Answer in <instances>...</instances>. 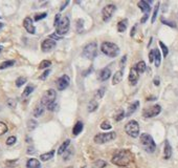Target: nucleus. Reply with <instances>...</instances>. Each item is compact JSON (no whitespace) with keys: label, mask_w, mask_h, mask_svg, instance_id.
<instances>
[{"label":"nucleus","mask_w":178,"mask_h":168,"mask_svg":"<svg viewBox=\"0 0 178 168\" xmlns=\"http://www.w3.org/2000/svg\"><path fill=\"white\" fill-rule=\"evenodd\" d=\"M133 161V155L132 152L127 149H123L119 150L112 157L111 162L112 164L116 165V166L120 167H126L129 164H131V162Z\"/></svg>","instance_id":"f257e3e1"},{"label":"nucleus","mask_w":178,"mask_h":168,"mask_svg":"<svg viewBox=\"0 0 178 168\" xmlns=\"http://www.w3.org/2000/svg\"><path fill=\"white\" fill-rule=\"evenodd\" d=\"M141 144L142 145L144 149L149 153H153L156 149V144L153 140V138L149 134H141Z\"/></svg>","instance_id":"f03ea898"},{"label":"nucleus","mask_w":178,"mask_h":168,"mask_svg":"<svg viewBox=\"0 0 178 168\" xmlns=\"http://www.w3.org/2000/svg\"><path fill=\"white\" fill-rule=\"evenodd\" d=\"M101 51L103 52V54H105L106 56L114 58L116 57L117 55L119 54V48L115 43H112V42H103L102 45H101Z\"/></svg>","instance_id":"7ed1b4c3"},{"label":"nucleus","mask_w":178,"mask_h":168,"mask_svg":"<svg viewBox=\"0 0 178 168\" xmlns=\"http://www.w3.org/2000/svg\"><path fill=\"white\" fill-rule=\"evenodd\" d=\"M98 54V43L94 42V41H92V42L88 43L85 48H83V55L84 58H86V59H93L95 58Z\"/></svg>","instance_id":"20e7f679"},{"label":"nucleus","mask_w":178,"mask_h":168,"mask_svg":"<svg viewBox=\"0 0 178 168\" xmlns=\"http://www.w3.org/2000/svg\"><path fill=\"white\" fill-rule=\"evenodd\" d=\"M125 131L131 138H137L139 136V125L135 120L129 121L125 126Z\"/></svg>","instance_id":"39448f33"},{"label":"nucleus","mask_w":178,"mask_h":168,"mask_svg":"<svg viewBox=\"0 0 178 168\" xmlns=\"http://www.w3.org/2000/svg\"><path fill=\"white\" fill-rule=\"evenodd\" d=\"M70 27V21L69 18L67 16H63L60 20V22L58 24V26L56 27V34H58L59 36H64L66 33L69 31Z\"/></svg>","instance_id":"423d86ee"},{"label":"nucleus","mask_w":178,"mask_h":168,"mask_svg":"<svg viewBox=\"0 0 178 168\" xmlns=\"http://www.w3.org/2000/svg\"><path fill=\"white\" fill-rule=\"evenodd\" d=\"M57 99V93L54 89H48L44 93V95L42 96V99H41V104L43 106L47 107L48 105L53 104L56 102Z\"/></svg>","instance_id":"0eeeda50"},{"label":"nucleus","mask_w":178,"mask_h":168,"mask_svg":"<svg viewBox=\"0 0 178 168\" xmlns=\"http://www.w3.org/2000/svg\"><path fill=\"white\" fill-rule=\"evenodd\" d=\"M116 138V134L114 131H110V133H104V134H98L94 136L93 141L97 144H104V143L110 142Z\"/></svg>","instance_id":"6e6552de"},{"label":"nucleus","mask_w":178,"mask_h":168,"mask_svg":"<svg viewBox=\"0 0 178 168\" xmlns=\"http://www.w3.org/2000/svg\"><path fill=\"white\" fill-rule=\"evenodd\" d=\"M115 10H116L115 5H113V4L106 5V7H104L103 11H102V18H103V20L105 21V22H108V21L112 18V16H113V14H114V12H115Z\"/></svg>","instance_id":"1a4fd4ad"},{"label":"nucleus","mask_w":178,"mask_h":168,"mask_svg":"<svg viewBox=\"0 0 178 168\" xmlns=\"http://www.w3.org/2000/svg\"><path fill=\"white\" fill-rule=\"evenodd\" d=\"M161 111V106L160 105H153L149 108L145 109L142 111V116L145 118H153V117H156L157 115H159Z\"/></svg>","instance_id":"9d476101"},{"label":"nucleus","mask_w":178,"mask_h":168,"mask_svg":"<svg viewBox=\"0 0 178 168\" xmlns=\"http://www.w3.org/2000/svg\"><path fill=\"white\" fill-rule=\"evenodd\" d=\"M70 83V78L67 75H63L60 78L57 80L56 84H57V89L59 90H64L66 89L68 86H69Z\"/></svg>","instance_id":"9b49d317"},{"label":"nucleus","mask_w":178,"mask_h":168,"mask_svg":"<svg viewBox=\"0 0 178 168\" xmlns=\"http://www.w3.org/2000/svg\"><path fill=\"white\" fill-rule=\"evenodd\" d=\"M56 45H57L56 41L47 38V39H45L42 42V44H41V48H42L43 52H49V51H51V49H54V48H56Z\"/></svg>","instance_id":"f8f14e48"},{"label":"nucleus","mask_w":178,"mask_h":168,"mask_svg":"<svg viewBox=\"0 0 178 168\" xmlns=\"http://www.w3.org/2000/svg\"><path fill=\"white\" fill-rule=\"evenodd\" d=\"M23 26H24V29H25L26 31L29 33V34H35L36 27L34 25V23H33V19L32 18L26 17L25 19H24V20H23Z\"/></svg>","instance_id":"ddd939ff"},{"label":"nucleus","mask_w":178,"mask_h":168,"mask_svg":"<svg viewBox=\"0 0 178 168\" xmlns=\"http://www.w3.org/2000/svg\"><path fill=\"white\" fill-rule=\"evenodd\" d=\"M129 82L131 85H136V83H137L138 79H139V74L138 71L136 70L135 66H133L132 68L130 70V73H129Z\"/></svg>","instance_id":"4468645a"},{"label":"nucleus","mask_w":178,"mask_h":168,"mask_svg":"<svg viewBox=\"0 0 178 168\" xmlns=\"http://www.w3.org/2000/svg\"><path fill=\"white\" fill-rule=\"evenodd\" d=\"M111 77V70L109 67H104L103 70H101V71L98 75V79L100 81H107L109 78Z\"/></svg>","instance_id":"2eb2a0df"},{"label":"nucleus","mask_w":178,"mask_h":168,"mask_svg":"<svg viewBox=\"0 0 178 168\" xmlns=\"http://www.w3.org/2000/svg\"><path fill=\"white\" fill-rule=\"evenodd\" d=\"M150 3H151V1H145V0H141V1L138 2V7L141 9L142 13H145V15H146V14L149 15L150 11H151Z\"/></svg>","instance_id":"dca6fc26"},{"label":"nucleus","mask_w":178,"mask_h":168,"mask_svg":"<svg viewBox=\"0 0 178 168\" xmlns=\"http://www.w3.org/2000/svg\"><path fill=\"white\" fill-rule=\"evenodd\" d=\"M123 76H124V70H117L115 74L112 77V84L113 85H116L119 84L120 81L123 80Z\"/></svg>","instance_id":"f3484780"},{"label":"nucleus","mask_w":178,"mask_h":168,"mask_svg":"<svg viewBox=\"0 0 178 168\" xmlns=\"http://www.w3.org/2000/svg\"><path fill=\"white\" fill-rule=\"evenodd\" d=\"M172 156V147L170 145L169 141L165 142V149H163V158L166 160H169Z\"/></svg>","instance_id":"a211bd4d"},{"label":"nucleus","mask_w":178,"mask_h":168,"mask_svg":"<svg viewBox=\"0 0 178 168\" xmlns=\"http://www.w3.org/2000/svg\"><path fill=\"white\" fill-rule=\"evenodd\" d=\"M26 167L27 168H41V163L38 161L37 159H28V161L26 162Z\"/></svg>","instance_id":"6ab92c4d"},{"label":"nucleus","mask_w":178,"mask_h":168,"mask_svg":"<svg viewBox=\"0 0 178 168\" xmlns=\"http://www.w3.org/2000/svg\"><path fill=\"white\" fill-rule=\"evenodd\" d=\"M82 130H83V123L79 121V122L76 123V125L73 126V128H72V134H73V136H78L79 134L82 133Z\"/></svg>","instance_id":"aec40b11"},{"label":"nucleus","mask_w":178,"mask_h":168,"mask_svg":"<svg viewBox=\"0 0 178 168\" xmlns=\"http://www.w3.org/2000/svg\"><path fill=\"white\" fill-rule=\"evenodd\" d=\"M127 25H128V20H127V19H124V20L119 21V22L117 23V32L124 33L126 30H127Z\"/></svg>","instance_id":"412c9836"},{"label":"nucleus","mask_w":178,"mask_h":168,"mask_svg":"<svg viewBox=\"0 0 178 168\" xmlns=\"http://www.w3.org/2000/svg\"><path fill=\"white\" fill-rule=\"evenodd\" d=\"M154 62H155L156 67L159 66L160 62H161V55H160L159 49H157V48H154Z\"/></svg>","instance_id":"4be33fe9"},{"label":"nucleus","mask_w":178,"mask_h":168,"mask_svg":"<svg viewBox=\"0 0 178 168\" xmlns=\"http://www.w3.org/2000/svg\"><path fill=\"white\" fill-rule=\"evenodd\" d=\"M70 145V140H66V141H64L62 143V145L59 147L58 149V155H63V153L65 152V151L67 150L68 146Z\"/></svg>","instance_id":"5701e85b"},{"label":"nucleus","mask_w":178,"mask_h":168,"mask_svg":"<svg viewBox=\"0 0 178 168\" xmlns=\"http://www.w3.org/2000/svg\"><path fill=\"white\" fill-rule=\"evenodd\" d=\"M44 109H45V106H43L42 104L37 105V106H36V108H35V111H34V116L36 118L41 117V116L43 115V112H44Z\"/></svg>","instance_id":"b1692460"},{"label":"nucleus","mask_w":178,"mask_h":168,"mask_svg":"<svg viewBox=\"0 0 178 168\" xmlns=\"http://www.w3.org/2000/svg\"><path fill=\"white\" fill-rule=\"evenodd\" d=\"M139 107V101H135L134 103H132L131 105L129 106V109H128V112H127V117H129V116H131L133 114L134 111H136V109H137Z\"/></svg>","instance_id":"393cba45"},{"label":"nucleus","mask_w":178,"mask_h":168,"mask_svg":"<svg viewBox=\"0 0 178 168\" xmlns=\"http://www.w3.org/2000/svg\"><path fill=\"white\" fill-rule=\"evenodd\" d=\"M54 156V150H50V151H48V152L41 155V156H40V159H41V161L46 162V161H48V160L53 159Z\"/></svg>","instance_id":"a878e982"},{"label":"nucleus","mask_w":178,"mask_h":168,"mask_svg":"<svg viewBox=\"0 0 178 168\" xmlns=\"http://www.w3.org/2000/svg\"><path fill=\"white\" fill-rule=\"evenodd\" d=\"M135 68H136V70L138 71V74H142V73H145L146 71V63H145V61H139L136 63V65H135Z\"/></svg>","instance_id":"bb28decb"},{"label":"nucleus","mask_w":178,"mask_h":168,"mask_svg":"<svg viewBox=\"0 0 178 168\" xmlns=\"http://www.w3.org/2000/svg\"><path fill=\"white\" fill-rule=\"evenodd\" d=\"M98 103L95 100H91L89 102V104H88V106H87V109H88V111L89 112H93L95 111L98 109Z\"/></svg>","instance_id":"cd10ccee"},{"label":"nucleus","mask_w":178,"mask_h":168,"mask_svg":"<svg viewBox=\"0 0 178 168\" xmlns=\"http://www.w3.org/2000/svg\"><path fill=\"white\" fill-rule=\"evenodd\" d=\"M34 89H35L34 85H27L26 89H24V92L22 93V97L25 98V97H27V96H29L33 92H34Z\"/></svg>","instance_id":"c85d7f7f"},{"label":"nucleus","mask_w":178,"mask_h":168,"mask_svg":"<svg viewBox=\"0 0 178 168\" xmlns=\"http://www.w3.org/2000/svg\"><path fill=\"white\" fill-rule=\"evenodd\" d=\"M107 163L105 161H103V160H98V161L93 162V164H92V168H104L106 167Z\"/></svg>","instance_id":"c756f323"},{"label":"nucleus","mask_w":178,"mask_h":168,"mask_svg":"<svg viewBox=\"0 0 178 168\" xmlns=\"http://www.w3.org/2000/svg\"><path fill=\"white\" fill-rule=\"evenodd\" d=\"M15 64V61L14 60H7V61H4L0 64V70H4V68H7V67H11Z\"/></svg>","instance_id":"7c9ffc66"},{"label":"nucleus","mask_w":178,"mask_h":168,"mask_svg":"<svg viewBox=\"0 0 178 168\" xmlns=\"http://www.w3.org/2000/svg\"><path fill=\"white\" fill-rule=\"evenodd\" d=\"M27 81L26 77H19V78L16 80V86L17 87H21L23 84H25Z\"/></svg>","instance_id":"2f4dec72"},{"label":"nucleus","mask_w":178,"mask_h":168,"mask_svg":"<svg viewBox=\"0 0 178 168\" xmlns=\"http://www.w3.org/2000/svg\"><path fill=\"white\" fill-rule=\"evenodd\" d=\"M104 93H105V89L104 87H102V89H100L98 90H97V93H95V95H94V99L93 100H100L101 98H103V96H104Z\"/></svg>","instance_id":"473e14b6"},{"label":"nucleus","mask_w":178,"mask_h":168,"mask_svg":"<svg viewBox=\"0 0 178 168\" xmlns=\"http://www.w3.org/2000/svg\"><path fill=\"white\" fill-rule=\"evenodd\" d=\"M124 118H125V112L123 109H119V111H117V114L114 116V120L117 121V122H119V121H122Z\"/></svg>","instance_id":"72a5a7b5"},{"label":"nucleus","mask_w":178,"mask_h":168,"mask_svg":"<svg viewBox=\"0 0 178 168\" xmlns=\"http://www.w3.org/2000/svg\"><path fill=\"white\" fill-rule=\"evenodd\" d=\"M51 65V62L49 60H43L39 64V70H44V68H48Z\"/></svg>","instance_id":"f704fd0d"},{"label":"nucleus","mask_w":178,"mask_h":168,"mask_svg":"<svg viewBox=\"0 0 178 168\" xmlns=\"http://www.w3.org/2000/svg\"><path fill=\"white\" fill-rule=\"evenodd\" d=\"M111 127L112 125L109 121H104V122H102V124H101V128H102L103 130H109V129H111Z\"/></svg>","instance_id":"c9c22d12"},{"label":"nucleus","mask_w":178,"mask_h":168,"mask_svg":"<svg viewBox=\"0 0 178 168\" xmlns=\"http://www.w3.org/2000/svg\"><path fill=\"white\" fill-rule=\"evenodd\" d=\"M7 125L3 122H1L0 121V136H3V134L7 131Z\"/></svg>","instance_id":"e433bc0d"},{"label":"nucleus","mask_w":178,"mask_h":168,"mask_svg":"<svg viewBox=\"0 0 178 168\" xmlns=\"http://www.w3.org/2000/svg\"><path fill=\"white\" fill-rule=\"evenodd\" d=\"M158 10H159V2H157L156 4L155 9H154V12H153V16H152V19H151V22L154 23L155 20H156V17H157V14H158Z\"/></svg>","instance_id":"4c0bfd02"},{"label":"nucleus","mask_w":178,"mask_h":168,"mask_svg":"<svg viewBox=\"0 0 178 168\" xmlns=\"http://www.w3.org/2000/svg\"><path fill=\"white\" fill-rule=\"evenodd\" d=\"M38 123L36 122L35 120H29L28 122H27V128H28V130H33V129H35L37 127Z\"/></svg>","instance_id":"58836bf2"},{"label":"nucleus","mask_w":178,"mask_h":168,"mask_svg":"<svg viewBox=\"0 0 178 168\" xmlns=\"http://www.w3.org/2000/svg\"><path fill=\"white\" fill-rule=\"evenodd\" d=\"M159 45H160L161 49H163V57H167V56H168V54H169V49H168V48H167V45L163 42H161V41H159Z\"/></svg>","instance_id":"ea45409f"},{"label":"nucleus","mask_w":178,"mask_h":168,"mask_svg":"<svg viewBox=\"0 0 178 168\" xmlns=\"http://www.w3.org/2000/svg\"><path fill=\"white\" fill-rule=\"evenodd\" d=\"M16 141H17V139H16V137H14V136L7 138V145H9V146L14 145V144L16 143Z\"/></svg>","instance_id":"a19ab883"},{"label":"nucleus","mask_w":178,"mask_h":168,"mask_svg":"<svg viewBox=\"0 0 178 168\" xmlns=\"http://www.w3.org/2000/svg\"><path fill=\"white\" fill-rule=\"evenodd\" d=\"M16 104H17V102H16L15 99H9V100H7V106H9L10 108H15Z\"/></svg>","instance_id":"79ce46f5"},{"label":"nucleus","mask_w":178,"mask_h":168,"mask_svg":"<svg viewBox=\"0 0 178 168\" xmlns=\"http://www.w3.org/2000/svg\"><path fill=\"white\" fill-rule=\"evenodd\" d=\"M46 16H47V13H41V14H37L35 16V21H39L41 19H44Z\"/></svg>","instance_id":"37998d69"},{"label":"nucleus","mask_w":178,"mask_h":168,"mask_svg":"<svg viewBox=\"0 0 178 168\" xmlns=\"http://www.w3.org/2000/svg\"><path fill=\"white\" fill-rule=\"evenodd\" d=\"M61 18H62V16L60 15V14H57L56 17H54V27L58 26V24H59V22H60V20H61Z\"/></svg>","instance_id":"c03bdc74"},{"label":"nucleus","mask_w":178,"mask_h":168,"mask_svg":"<svg viewBox=\"0 0 178 168\" xmlns=\"http://www.w3.org/2000/svg\"><path fill=\"white\" fill-rule=\"evenodd\" d=\"M161 22L163 23H165L166 25H169V26H171V27H176V25H175V23L174 22H170V21H167L165 20V19H161Z\"/></svg>","instance_id":"a18cd8bd"},{"label":"nucleus","mask_w":178,"mask_h":168,"mask_svg":"<svg viewBox=\"0 0 178 168\" xmlns=\"http://www.w3.org/2000/svg\"><path fill=\"white\" fill-rule=\"evenodd\" d=\"M49 39H53V40H60V39H62V36H59L58 34H53V35H50L49 36Z\"/></svg>","instance_id":"49530a36"},{"label":"nucleus","mask_w":178,"mask_h":168,"mask_svg":"<svg viewBox=\"0 0 178 168\" xmlns=\"http://www.w3.org/2000/svg\"><path fill=\"white\" fill-rule=\"evenodd\" d=\"M49 73H50V70H46L44 71V73L42 74V76H40V80H45V79L48 77Z\"/></svg>","instance_id":"de8ad7c7"},{"label":"nucleus","mask_w":178,"mask_h":168,"mask_svg":"<svg viewBox=\"0 0 178 168\" xmlns=\"http://www.w3.org/2000/svg\"><path fill=\"white\" fill-rule=\"evenodd\" d=\"M46 108H47L48 111H54V109L57 108V103H56V102H54V103L50 104V105H48L47 107H46Z\"/></svg>","instance_id":"09e8293b"},{"label":"nucleus","mask_w":178,"mask_h":168,"mask_svg":"<svg viewBox=\"0 0 178 168\" xmlns=\"http://www.w3.org/2000/svg\"><path fill=\"white\" fill-rule=\"evenodd\" d=\"M70 155H71V151L69 150V149H67L66 151L64 152V160L65 161H67V160H69V158H70Z\"/></svg>","instance_id":"8fccbe9b"},{"label":"nucleus","mask_w":178,"mask_h":168,"mask_svg":"<svg viewBox=\"0 0 178 168\" xmlns=\"http://www.w3.org/2000/svg\"><path fill=\"white\" fill-rule=\"evenodd\" d=\"M149 61L150 62H154V49H152L151 52H150V54H149Z\"/></svg>","instance_id":"3c124183"},{"label":"nucleus","mask_w":178,"mask_h":168,"mask_svg":"<svg viewBox=\"0 0 178 168\" xmlns=\"http://www.w3.org/2000/svg\"><path fill=\"white\" fill-rule=\"evenodd\" d=\"M126 60H127V56H124L123 57V59L120 60V62H119V65L122 67H124V65H125V62H126Z\"/></svg>","instance_id":"603ef678"},{"label":"nucleus","mask_w":178,"mask_h":168,"mask_svg":"<svg viewBox=\"0 0 178 168\" xmlns=\"http://www.w3.org/2000/svg\"><path fill=\"white\" fill-rule=\"evenodd\" d=\"M69 4V1H65L64 3H62V5H61V7H60V11H63L65 9V7H66V5H68Z\"/></svg>","instance_id":"864d4df0"},{"label":"nucleus","mask_w":178,"mask_h":168,"mask_svg":"<svg viewBox=\"0 0 178 168\" xmlns=\"http://www.w3.org/2000/svg\"><path fill=\"white\" fill-rule=\"evenodd\" d=\"M148 17H149V15H148V14H146V15H145V16H144V17H142V19H141V23L146 22V20H147V19H148Z\"/></svg>","instance_id":"5fc2aeb1"},{"label":"nucleus","mask_w":178,"mask_h":168,"mask_svg":"<svg viewBox=\"0 0 178 168\" xmlns=\"http://www.w3.org/2000/svg\"><path fill=\"white\" fill-rule=\"evenodd\" d=\"M135 29H136V25H134L133 29H132V32H131V36H134V32H135Z\"/></svg>","instance_id":"6e6d98bb"},{"label":"nucleus","mask_w":178,"mask_h":168,"mask_svg":"<svg viewBox=\"0 0 178 168\" xmlns=\"http://www.w3.org/2000/svg\"><path fill=\"white\" fill-rule=\"evenodd\" d=\"M154 84H155V85H159V80L155 79V80H154Z\"/></svg>","instance_id":"4d7b16f0"},{"label":"nucleus","mask_w":178,"mask_h":168,"mask_svg":"<svg viewBox=\"0 0 178 168\" xmlns=\"http://www.w3.org/2000/svg\"><path fill=\"white\" fill-rule=\"evenodd\" d=\"M2 27H3V23H1V22H0V30H1Z\"/></svg>","instance_id":"13d9d810"},{"label":"nucleus","mask_w":178,"mask_h":168,"mask_svg":"<svg viewBox=\"0 0 178 168\" xmlns=\"http://www.w3.org/2000/svg\"><path fill=\"white\" fill-rule=\"evenodd\" d=\"M1 51H2V48H1V46H0V53H1Z\"/></svg>","instance_id":"bf43d9fd"},{"label":"nucleus","mask_w":178,"mask_h":168,"mask_svg":"<svg viewBox=\"0 0 178 168\" xmlns=\"http://www.w3.org/2000/svg\"><path fill=\"white\" fill-rule=\"evenodd\" d=\"M81 168H86V167H81Z\"/></svg>","instance_id":"052dcab7"},{"label":"nucleus","mask_w":178,"mask_h":168,"mask_svg":"<svg viewBox=\"0 0 178 168\" xmlns=\"http://www.w3.org/2000/svg\"><path fill=\"white\" fill-rule=\"evenodd\" d=\"M68 168H72V167H68Z\"/></svg>","instance_id":"680f3d73"}]
</instances>
